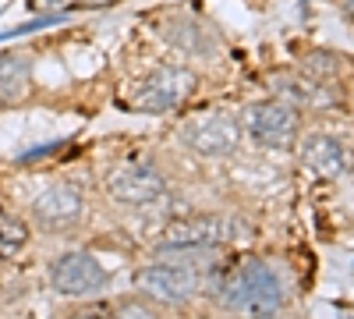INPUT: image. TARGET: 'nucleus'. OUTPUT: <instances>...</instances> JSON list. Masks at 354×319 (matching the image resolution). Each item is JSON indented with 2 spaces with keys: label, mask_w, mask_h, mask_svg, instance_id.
<instances>
[{
  "label": "nucleus",
  "mask_w": 354,
  "mask_h": 319,
  "mask_svg": "<svg viewBox=\"0 0 354 319\" xmlns=\"http://www.w3.org/2000/svg\"><path fill=\"white\" fill-rule=\"evenodd\" d=\"M220 302H223V309L238 312V316L270 319L283 305V284L266 263L248 259V263L234 266L227 273V280L220 284Z\"/></svg>",
  "instance_id": "f257e3e1"
},
{
  "label": "nucleus",
  "mask_w": 354,
  "mask_h": 319,
  "mask_svg": "<svg viewBox=\"0 0 354 319\" xmlns=\"http://www.w3.org/2000/svg\"><path fill=\"white\" fill-rule=\"evenodd\" d=\"M241 220H230V217H213V213H202V217H188V220H177L163 230V238L156 241V252L163 255H202L230 238H238Z\"/></svg>",
  "instance_id": "f03ea898"
},
{
  "label": "nucleus",
  "mask_w": 354,
  "mask_h": 319,
  "mask_svg": "<svg viewBox=\"0 0 354 319\" xmlns=\"http://www.w3.org/2000/svg\"><path fill=\"white\" fill-rule=\"evenodd\" d=\"M195 93V75L188 68H174L163 64L156 68L149 78H142L135 89H131V107L145 110V113H167L174 107H181L188 96Z\"/></svg>",
  "instance_id": "7ed1b4c3"
},
{
  "label": "nucleus",
  "mask_w": 354,
  "mask_h": 319,
  "mask_svg": "<svg viewBox=\"0 0 354 319\" xmlns=\"http://www.w3.org/2000/svg\"><path fill=\"white\" fill-rule=\"evenodd\" d=\"M177 138L198 156H230L241 146V125L227 113H195L181 125Z\"/></svg>",
  "instance_id": "20e7f679"
},
{
  "label": "nucleus",
  "mask_w": 354,
  "mask_h": 319,
  "mask_svg": "<svg viewBox=\"0 0 354 319\" xmlns=\"http://www.w3.org/2000/svg\"><path fill=\"white\" fill-rule=\"evenodd\" d=\"M138 291L153 302H163V305H181L188 298L198 295V270L195 266H185V263H153V266H142L138 273Z\"/></svg>",
  "instance_id": "39448f33"
},
{
  "label": "nucleus",
  "mask_w": 354,
  "mask_h": 319,
  "mask_svg": "<svg viewBox=\"0 0 354 319\" xmlns=\"http://www.w3.org/2000/svg\"><path fill=\"white\" fill-rule=\"evenodd\" d=\"M245 131L262 149H290L294 131H298V110L280 100L252 103L245 110Z\"/></svg>",
  "instance_id": "423d86ee"
},
{
  "label": "nucleus",
  "mask_w": 354,
  "mask_h": 319,
  "mask_svg": "<svg viewBox=\"0 0 354 319\" xmlns=\"http://www.w3.org/2000/svg\"><path fill=\"white\" fill-rule=\"evenodd\" d=\"M50 284L68 298H96L106 287V270L88 252H64L50 266Z\"/></svg>",
  "instance_id": "0eeeda50"
},
{
  "label": "nucleus",
  "mask_w": 354,
  "mask_h": 319,
  "mask_svg": "<svg viewBox=\"0 0 354 319\" xmlns=\"http://www.w3.org/2000/svg\"><path fill=\"white\" fill-rule=\"evenodd\" d=\"M106 192L121 206H145V202H156L167 192V181L149 163H121L106 174Z\"/></svg>",
  "instance_id": "6e6552de"
},
{
  "label": "nucleus",
  "mask_w": 354,
  "mask_h": 319,
  "mask_svg": "<svg viewBox=\"0 0 354 319\" xmlns=\"http://www.w3.org/2000/svg\"><path fill=\"white\" fill-rule=\"evenodd\" d=\"M32 217L43 230H71L85 217V199L75 185H50L43 195L32 202Z\"/></svg>",
  "instance_id": "1a4fd4ad"
},
{
  "label": "nucleus",
  "mask_w": 354,
  "mask_h": 319,
  "mask_svg": "<svg viewBox=\"0 0 354 319\" xmlns=\"http://www.w3.org/2000/svg\"><path fill=\"white\" fill-rule=\"evenodd\" d=\"M32 89V61L25 53H0V103H18Z\"/></svg>",
  "instance_id": "9d476101"
},
{
  "label": "nucleus",
  "mask_w": 354,
  "mask_h": 319,
  "mask_svg": "<svg viewBox=\"0 0 354 319\" xmlns=\"http://www.w3.org/2000/svg\"><path fill=\"white\" fill-rule=\"evenodd\" d=\"M305 163L319 174V178H340L344 167H347V149L340 146V138L319 131L305 142Z\"/></svg>",
  "instance_id": "9b49d317"
},
{
  "label": "nucleus",
  "mask_w": 354,
  "mask_h": 319,
  "mask_svg": "<svg viewBox=\"0 0 354 319\" xmlns=\"http://www.w3.org/2000/svg\"><path fill=\"white\" fill-rule=\"evenodd\" d=\"M25 245H28V224L11 210H0V259H15Z\"/></svg>",
  "instance_id": "f8f14e48"
},
{
  "label": "nucleus",
  "mask_w": 354,
  "mask_h": 319,
  "mask_svg": "<svg viewBox=\"0 0 354 319\" xmlns=\"http://www.w3.org/2000/svg\"><path fill=\"white\" fill-rule=\"evenodd\" d=\"M106 4H117V0H28L32 11H75V8H106Z\"/></svg>",
  "instance_id": "ddd939ff"
},
{
  "label": "nucleus",
  "mask_w": 354,
  "mask_h": 319,
  "mask_svg": "<svg viewBox=\"0 0 354 319\" xmlns=\"http://www.w3.org/2000/svg\"><path fill=\"white\" fill-rule=\"evenodd\" d=\"M68 21V15H46V18H36V21H25L18 28H8V33H0V43L4 39H15V36H25V33H39V28H50V25H61Z\"/></svg>",
  "instance_id": "4468645a"
},
{
  "label": "nucleus",
  "mask_w": 354,
  "mask_h": 319,
  "mask_svg": "<svg viewBox=\"0 0 354 319\" xmlns=\"http://www.w3.org/2000/svg\"><path fill=\"white\" fill-rule=\"evenodd\" d=\"M113 319H156V316L149 312V305H142V302H128V305L117 309V316H113Z\"/></svg>",
  "instance_id": "2eb2a0df"
},
{
  "label": "nucleus",
  "mask_w": 354,
  "mask_h": 319,
  "mask_svg": "<svg viewBox=\"0 0 354 319\" xmlns=\"http://www.w3.org/2000/svg\"><path fill=\"white\" fill-rule=\"evenodd\" d=\"M64 142H46V146H36V149H28V153H21L18 156V163H32V160H43V156H50L53 149H61Z\"/></svg>",
  "instance_id": "dca6fc26"
},
{
  "label": "nucleus",
  "mask_w": 354,
  "mask_h": 319,
  "mask_svg": "<svg viewBox=\"0 0 354 319\" xmlns=\"http://www.w3.org/2000/svg\"><path fill=\"white\" fill-rule=\"evenodd\" d=\"M75 319H113L110 312H103V309H88V312H78Z\"/></svg>",
  "instance_id": "f3484780"
},
{
  "label": "nucleus",
  "mask_w": 354,
  "mask_h": 319,
  "mask_svg": "<svg viewBox=\"0 0 354 319\" xmlns=\"http://www.w3.org/2000/svg\"><path fill=\"white\" fill-rule=\"evenodd\" d=\"M340 8H344V15H351V18H354V0H340Z\"/></svg>",
  "instance_id": "a211bd4d"
},
{
  "label": "nucleus",
  "mask_w": 354,
  "mask_h": 319,
  "mask_svg": "<svg viewBox=\"0 0 354 319\" xmlns=\"http://www.w3.org/2000/svg\"><path fill=\"white\" fill-rule=\"evenodd\" d=\"M0 110H4V103H0Z\"/></svg>",
  "instance_id": "6ab92c4d"
}]
</instances>
